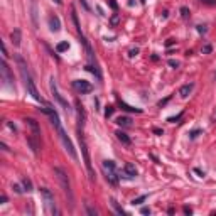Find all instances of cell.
Listing matches in <instances>:
<instances>
[{
	"instance_id": "40",
	"label": "cell",
	"mask_w": 216,
	"mask_h": 216,
	"mask_svg": "<svg viewBox=\"0 0 216 216\" xmlns=\"http://www.w3.org/2000/svg\"><path fill=\"white\" fill-rule=\"evenodd\" d=\"M154 133H155V135H164V130H161V128H154Z\"/></svg>"
},
{
	"instance_id": "39",
	"label": "cell",
	"mask_w": 216,
	"mask_h": 216,
	"mask_svg": "<svg viewBox=\"0 0 216 216\" xmlns=\"http://www.w3.org/2000/svg\"><path fill=\"white\" fill-rule=\"evenodd\" d=\"M80 4L83 5V9H85V10H89V5L86 4V0H80Z\"/></svg>"
},
{
	"instance_id": "38",
	"label": "cell",
	"mask_w": 216,
	"mask_h": 216,
	"mask_svg": "<svg viewBox=\"0 0 216 216\" xmlns=\"http://www.w3.org/2000/svg\"><path fill=\"white\" fill-rule=\"evenodd\" d=\"M7 127L10 128V130L14 132V133H15V132H17V128H15V125H14V123H10V122H7Z\"/></svg>"
},
{
	"instance_id": "42",
	"label": "cell",
	"mask_w": 216,
	"mask_h": 216,
	"mask_svg": "<svg viewBox=\"0 0 216 216\" xmlns=\"http://www.w3.org/2000/svg\"><path fill=\"white\" fill-rule=\"evenodd\" d=\"M172 44H174V39H167V42H165V46H167V47H171Z\"/></svg>"
},
{
	"instance_id": "44",
	"label": "cell",
	"mask_w": 216,
	"mask_h": 216,
	"mask_svg": "<svg viewBox=\"0 0 216 216\" xmlns=\"http://www.w3.org/2000/svg\"><path fill=\"white\" fill-rule=\"evenodd\" d=\"M0 201H2V204H5V203H7V196H2V198H0Z\"/></svg>"
},
{
	"instance_id": "5",
	"label": "cell",
	"mask_w": 216,
	"mask_h": 216,
	"mask_svg": "<svg viewBox=\"0 0 216 216\" xmlns=\"http://www.w3.org/2000/svg\"><path fill=\"white\" fill-rule=\"evenodd\" d=\"M41 196H42L44 199V206H46V209L51 214H59V211H58V208H56V201H54V194H52L51 191L47 189V187H41Z\"/></svg>"
},
{
	"instance_id": "30",
	"label": "cell",
	"mask_w": 216,
	"mask_h": 216,
	"mask_svg": "<svg viewBox=\"0 0 216 216\" xmlns=\"http://www.w3.org/2000/svg\"><path fill=\"white\" fill-rule=\"evenodd\" d=\"M213 51V47L209 46V44H206V46H203V54H209V52Z\"/></svg>"
},
{
	"instance_id": "48",
	"label": "cell",
	"mask_w": 216,
	"mask_h": 216,
	"mask_svg": "<svg viewBox=\"0 0 216 216\" xmlns=\"http://www.w3.org/2000/svg\"><path fill=\"white\" fill-rule=\"evenodd\" d=\"M142 2H145V0H142Z\"/></svg>"
},
{
	"instance_id": "19",
	"label": "cell",
	"mask_w": 216,
	"mask_h": 216,
	"mask_svg": "<svg viewBox=\"0 0 216 216\" xmlns=\"http://www.w3.org/2000/svg\"><path fill=\"white\" fill-rule=\"evenodd\" d=\"M69 49V42L68 41H63V42H59L58 46H56V51L58 52H64V51H68Z\"/></svg>"
},
{
	"instance_id": "11",
	"label": "cell",
	"mask_w": 216,
	"mask_h": 216,
	"mask_svg": "<svg viewBox=\"0 0 216 216\" xmlns=\"http://www.w3.org/2000/svg\"><path fill=\"white\" fill-rule=\"evenodd\" d=\"M47 22H49V29H51L52 32H59L61 30V20L58 15H49Z\"/></svg>"
},
{
	"instance_id": "10",
	"label": "cell",
	"mask_w": 216,
	"mask_h": 216,
	"mask_svg": "<svg viewBox=\"0 0 216 216\" xmlns=\"http://www.w3.org/2000/svg\"><path fill=\"white\" fill-rule=\"evenodd\" d=\"M123 177H127V179L137 177V169L132 162H127V164L123 165Z\"/></svg>"
},
{
	"instance_id": "12",
	"label": "cell",
	"mask_w": 216,
	"mask_h": 216,
	"mask_svg": "<svg viewBox=\"0 0 216 216\" xmlns=\"http://www.w3.org/2000/svg\"><path fill=\"white\" fill-rule=\"evenodd\" d=\"M115 135H117V139H118L122 144H125V145H130V144H132V139L127 135V133H125V132L117 130V132H115Z\"/></svg>"
},
{
	"instance_id": "35",
	"label": "cell",
	"mask_w": 216,
	"mask_h": 216,
	"mask_svg": "<svg viewBox=\"0 0 216 216\" xmlns=\"http://www.w3.org/2000/svg\"><path fill=\"white\" fill-rule=\"evenodd\" d=\"M108 4H110V7H111L113 10L118 9V5H117V2H115V0H108Z\"/></svg>"
},
{
	"instance_id": "33",
	"label": "cell",
	"mask_w": 216,
	"mask_h": 216,
	"mask_svg": "<svg viewBox=\"0 0 216 216\" xmlns=\"http://www.w3.org/2000/svg\"><path fill=\"white\" fill-rule=\"evenodd\" d=\"M137 54H139V49H137V47H135V49H130V52H128V56H130V58H135Z\"/></svg>"
},
{
	"instance_id": "7",
	"label": "cell",
	"mask_w": 216,
	"mask_h": 216,
	"mask_svg": "<svg viewBox=\"0 0 216 216\" xmlns=\"http://www.w3.org/2000/svg\"><path fill=\"white\" fill-rule=\"evenodd\" d=\"M49 86H51V93L54 95L56 102L59 103V105L63 106V108H64L66 111H69V110H71V108H69V105H68V102H66V100H64V98L59 95V91H58V86H56V81H54V78H51V83H49Z\"/></svg>"
},
{
	"instance_id": "9",
	"label": "cell",
	"mask_w": 216,
	"mask_h": 216,
	"mask_svg": "<svg viewBox=\"0 0 216 216\" xmlns=\"http://www.w3.org/2000/svg\"><path fill=\"white\" fill-rule=\"evenodd\" d=\"M24 122H26V125L30 128V132H32L30 135L34 137V139H39V140H41V128H39V123L36 122L34 118H26Z\"/></svg>"
},
{
	"instance_id": "17",
	"label": "cell",
	"mask_w": 216,
	"mask_h": 216,
	"mask_svg": "<svg viewBox=\"0 0 216 216\" xmlns=\"http://www.w3.org/2000/svg\"><path fill=\"white\" fill-rule=\"evenodd\" d=\"M86 69H88L89 73H93L98 80H102V73H100V69L96 68V64H86Z\"/></svg>"
},
{
	"instance_id": "18",
	"label": "cell",
	"mask_w": 216,
	"mask_h": 216,
	"mask_svg": "<svg viewBox=\"0 0 216 216\" xmlns=\"http://www.w3.org/2000/svg\"><path fill=\"white\" fill-rule=\"evenodd\" d=\"M30 10H32V22H34V26L37 27V2H36V0H32Z\"/></svg>"
},
{
	"instance_id": "47",
	"label": "cell",
	"mask_w": 216,
	"mask_h": 216,
	"mask_svg": "<svg viewBox=\"0 0 216 216\" xmlns=\"http://www.w3.org/2000/svg\"><path fill=\"white\" fill-rule=\"evenodd\" d=\"M54 2H56L58 5H61V4H63V0H54Z\"/></svg>"
},
{
	"instance_id": "25",
	"label": "cell",
	"mask_w": 216,
	"mask_h": 216,
	"mask_svg": "<svg viewBox=\"0 0 216 216\" xmlns=\"http://www.w3.org/2000/svg\"><path fill=\"white\" fill-rule=\"evenodd\" d=\"M189 15H191L189 9H187V7H181V17L182 19H189Z\"/></svg>"
},
{
	"instance_id": "26",
	"label": "cell",
	"mask_w": 216,
	"mask_h": 216,
	"mask_svg": "<svg viewBox=\"0 0 216 216\" xmlns=\"http://www.w3.org/2000/svg\"><path fill=\"white\" fill-rule=\"evenodd\" d=\"M201 132H203V130H199V128H196V130L189 132V139H193V140H194V139H198V135L201 133Z\"/></svg>"
},
{
	"instance_id": "4",
	"label": "cell",
	"mask_w": 216,
	"mask_h": 216,
	"mask_svg": "<svg viewBox=\"0 0 216 216\" xmlns=\"http://www.w3.org/2000/svg\"><path fill=\"white\" fill-rule=\"evenodd\" d=\"M56 130H58V135H59V140L63 142V145H64V149L68 150V154L71 155V159L73 161H78V154H76V149H74V145H73V142H71V139L68 137V133L64 132V128L61 127V125H58V127H54Z\"/></svg>"
},
{
	"instance_id": "14",
	"label": "cell",
	"mask_w": 216,
	"mask_h": 216,
	"mask_svg": "<svg viewBox=\"0 0 216 216\" xmlns=\"http://www.w3.org/2000/svg\"><path fill=\"white\" fill-rule=\"evenodd\" d=\"M193 88H194V85H193V83L181 86V89H179V95H181L182 98H187V96L191 95V91H193Z\"/></svg>"
},
{
	"instance_id": "31",
	"label": "cell",
	"mask_w": 216,
	"mask_h": 216,
	"mask_svg": "<svg viewBox=\"0 0 216 216\" xmlns=\"http://www.w3.org/2000/svg\"><path fill=\"white\" fill-rule=\"evenodd\" d=\"M2 54H4V59H7V58H9V52H7V47H5L4 42H2Z\"/></svg>"
},
{
	"instance_id": "24",
	"label": "cell",
	"mask_w": 216,
	"mask_h": 216,
	"mask_svg": "<svg viewBox=\"0 0 216 216\" xmlns=\"http://www.w3.org/2000/svg\"><path fill=\"white\" fill-rule=\"evenodd\" d=\"M182 117H184V113H179V115H176V117H169V118H167V122H171V123H176V122H179V120L182 118Z\"/></svg>"
},
{
	"instance_id": "22",
	"label": "cell",
	"mask_w": 216,
	"mask_h": 216,
	"mask_svg": "<svg viewBox=\"0 0 216 216\" xmlns=\"http://www.w3.org/2000/svg\"><path fill=\"white\" fill-rule=\"evenodd\" d=\"M111 206H113V208H115V211L118 213V214H120V216H123V214H125V211H123L122 208H120V206H118V203H117V201H115V199H111Z\"/></svg>"
},
{
	"instance_id": "41",
	"label": "cell",
	"mask_w": 216,
	"mask_h": 216,
	"mask_svg": "<svg viewBox=\"0 0 216 216\" xmlns=\"http://www.w3.org/2000/svg\"><path fill=\"white\" fill-rule=\"evenodd\" d=\"M142 214H150V208H142Z\"/></svg>"
},
{
	"instance_id": "34",
	"label": "cell",
	"mask_w": 216,
	"mask_h": 216,
	"mask_svg": "<svg viewBox=\"0 0 216 216\" xmlns=\"http://www.w3.org/2000/svg\"><path fill=\"white\" fill-rule=\"evenodd\" d=\"M169 66L171 68H179V63L177 61H174V59H169Z\"/></svg>"
},
{
	"instance_id": "20",
	"label": "cell",
	"mask_w": 216,
	"mask_h": 216,
	"mask_svg": "<svg viewBox=\"0 0 216 216\" xmlns=\"http://www.w3.org/2000/svg\"><path fill=\"white\" fill-rule=\"evenodd\" d=\"M22 186H24V189H26L27 193L32 191V182H30L29 177H22Z\"/></svg>"
},
{
	"instance_id": "36",
	"label": "cell",
	"mask_w": 216,
	"mask_h": 216,
	"mask_svg": "<svg viewBox=\"0 0 216 216\" xmlns=\"http://www.w3.org/2000/svg\"><path fill=\"white\" fill-rule=\"evenodd\" d=\"M198 32L199 34H206V26H198Z\"/></svg>"
},
{
	"instance_id": "6",
	"label": "cell",
	"mask_w": 216,
	"mask_h": 216,
	"mask_svg": "<svg viewBox=\"0 0 216 216\" xmlns=\"http://www.w3.org/2000/svg\"><path fill=\"white\" fill-rule=\"evenodd\" d=\"M73 88L81 95H86V93H91V91H93L91 83H88V81H85V80H74L73 81Z\"/></svg>"
},
{
	"instance_id": "46",
	"label": "cell",
	"mask_w": 216,
	"mask_h": 216,
	"mask_svg": "<svg viewBox=\"0 0 216 216\" xmlns=\"http://www.w3.org/2000/svg\"><path fill=\"white\" fill-rule=\"evenodd\" d=\"M128 5H130V7H133V5H135V2H133V0H128Z\"/></svg>"
},
{
	"instance_id": "27",
	"label": "cell",
	"mask_w": 216,
	"mask_h": 216,
	"mask_svg": "<svg viewBox=\"0 0 216 216\" xmlns=\"http://www.w3.org/2000/svg\"><path fill=\"white\" fill-rule=\"evenodd\" d=\"M118 20H120V15L118 14H115L113 17L110 19V22H111V26H117V24H118Z\"/></svg>"
},
{
	"instance_id": "28",
	"label": "cell",
	"mask_w": 216,
	"mask_h": 216,
	"mask_svg": "<svg viewBox=\"0 0 216 216\" xmlns=\"http://www.w3.org/2000/svg\"><path fill=\"white\" fill-rule=\"evenodd\" d=\"M86 211H88L91 216H96V214H98V213H96V209H95V208H91L89 204H86Z\"/></svg>"
},
{
	"instance_id": "1",
	"label": "cell",
	"mask_w": 216,
	"mask_h": 216,
	"mask_svg": "<svg viewBox=\"0 0 216 216\" xmlns=\"http://www.w3.org/2000/svg\"><path fill=\"white\" fill-rule=\"evenodd\" d=\"M15 61H17V64H19V71H20V76H22V80H24V85H26L27 93H29L30 96L34 98L36 102L42 103V105H47V103H46V100H44V98L41 96V95H39L37 88H36V85H34V80H32V76H30L29 68H27V63L24 61V58H22L20 54H15Z\"/></svg>"
},
{
	"instance_id": "32",
	"label": "cell",
	"mask_w": 216,
	"mask_h": 216,
	"mask_svg": "<svg viewBox=\"0 0 216 216\" xmlns=\"http://www.w3.org/2000/svg\"><path fill=\"white\" fill-rule=\"evenodd\" d=\"M199 2L204 5H216V0H199Z\"/></svg>"
},
{
	"instance_id": "43",
	"label": "cell",
	"mask_w": 216,
	"mask_h": 216,
	"mask_svg": "<svg viewBox=\"0 0 216 216\" xmlns=\"http://www.w3.org/2000/svg\"><path fill=\"white\" fill-rule=\"evenodd\" d=\"M169 98H171V96H169ZM169 98H165V100H162V102H159V106H164L165 103L169 102Z\"/></svg>"
},
{
	"instance_id": "8",
	"label": "cell",
	"mask_w": 216,
	"mask_h": 216,
	"mask_svg": "<svg viewBox=\"0 0 216 216\" xmlns=\"http://www.w3.org/2000/svg\"><path fill=\"white\" fill-rule=\"evenodd\" d=\"M0 73H2V78H4V81L7 83L9 86H12L14 88V74H12V71H10V68H9V64L5 63V59L0 63Z\"/></svg>"
},
{
	"instance_id": "21",
	"label": "cell",
	"mask_w": 216,
	"mask_h": 216,
	"mask_svg": "<svg viewBox=\"0 0 216 216\" xmlns=\"http://www.w3.org/2000/svg\"><path fill=\"white\" fill-rule=\"evenodd\" d=\"M147 199V194H144V196H139V198H135V199H132V206H139V204H142Z\"/></svg>"
},
{
	"instance_id": "13",
	"label": "cell",
	"mask_w": 216,
	"mask_h": 216,
	"mask_svg": "<svg viewBox=\"0 0 216 216\" xmlns=\"http://www.w3.org/2000/svg\"><path fill=\"white\" fill-rule=\"evenodd\" d=\"M10 39H12V44H14V46H20V41H22L20 30H19V29H14L12 34H10Z\"/></svg>"
},
{
	"instance_id": "29",
	"label": "cell",
	"mask_w": 216,
	"mask_h": 216,
	"mask_svg": "<svg viewBox=\"0 0 216 216\" xmlns=\"http://www.w3.org/2000/svg\"><path fill=\"white\" fill-rule=\"evenodd\" d=\"M12 189L15 191V193H17V194H22V193H24V191H26V189H22V187L19 186V184H14V186H12Z\"/></svg>"
},
{
	"instance_id": "16",
	"label": "cell",
	"mask_w": 216,
	"mask_h": 216,
	"mask_svg": "<svg viewBox=\"0 0 216 216\" xmlns=\"http://www.w3.org/2000/svg\"><path fill=\"white\" fill-rule=\"evenodd\" d=\"M117 123H118L120 127H132V120L128 117H118L117 118Z\"/></svg>"
},
{
	"instance_id": "23",
	"label": "cell",
	"mask_w": 216,
	"mask_h": 216,
	"mask_svg": "<svg viewBox=\"0 0 216 216\" xmlns=\"http://www.w3.org/2000/svg\"><path fill=\"white\" fill-rule=\"evenodd\" d=\"M113 111H115V108H113L111 105L105 106V118H110L111 115H113Z\"/></svg>"
},
{
	"instance_id": "15",
	"label": "cell",
	"mask_w": 216,
	"mask_h": 216,
	"mask_svg": "<svg viewBox=\"0 0 216 216\" xmlns=\"http://www.w3.org/2000/svg\"><path fill=\"white\" fill-rule=\"evenodd\" d=\"M118 103H120V106H122V110H127V111H135V113H142V110L140 108H135V106H130V105H127L125 102H122V100H118Z\"/></svg>"
},
{
	"instance_id": "37",
	"label": "cell",
	"mask_w": 216,
	"mask_h": 216,
	"mask_svg": "<svg viewBox=\"0 0 216 216\" xmlns=\"http://www.w3.org/2000/svg\"><path fill=\"white\" fill-rule=\"evenodd\" d=\"M182 211L186 213V214H193V209H191L189 206H184V208H182Z\"/></svg>"
},
{
	"instance_id": "3",
	"label": "cell",
	"mask_w": 216,
	"mask_h": 216,
	"mask_svg": "<svg viewBox=\"0 0 216 216\" xmlns=\"http://www.w3.org/2000/svg\"><path fill=\"white\" fill-rule=\"evenodd\" d=\"M102 169H103V174H105V179L110 182L111 186H117L118 184V172H117V165H115L113 161H103L102 162Z\"/></svg>"
},
{
	"instance_id": "2",
	"label": "cell",
	"mask_w": 216,
	"mask_h": 216,
	"mask_svg": "<svg viewBox=\"0 0 216 216\" xmlns=\"http://www.w3.org/2000/svg\"><path fill=\"white\" fill-rule=\"evenodd\" d=\"M54 174H56V177H58V181H59L61 187H63L64 191V194L68 196L69 199V206H74V196H73V191H71V184H69V179H68V174L64 172L61 167H54Z\"/></svg>"
},
{
	"instance_id": "45",
	"label": "cell",
	"mask_w": 216,
	"mask_h": 216,
	"mask_svg": "<svg viewBox=\"0 0 216 216\" xmlns=\"http://www.w3.org/2000/svg\"><path fill=\"white\" fill-rule=\"evenodd\" d=\"M194 172H198L199 176H204V172H203V171H201V169H194Z\"/></svg>"
}]
</instances>
